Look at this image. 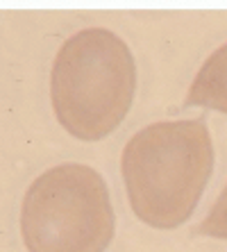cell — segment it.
<instances>
[{"label":"cell","instance_id":"obj_1","mask_svg":"<svg viewBox=\"0 0 227 252\" xmlns=\"http://www.w3.org/2000/svg\"><path fill=\"white\" fill-rule=\"evenodd\" d=\"M123 180L134 214L159 229L189 220L214 170L204 118L152 123L123 150Z\"/></svg>","mask_w":227,"mask_h":252},{"label":"cell","instance_id":"obj_2","mask_svg":"<svg viewBox=\"0 0 227 252\" xmlns=\"http://www.w3.org/2000/svg\"><path fill=\"white\" fill-rule=\"evenodd\" d=\"M136 91L128 43L105 28H87L59 48L50 95L59 123L77 139L98 141L123 123Z\"/></svg>","mask_w":227,"mask_h":252},{"label":"cell","instance_id":"obj_3","mask_svg":"<svg viewBox=\"0 0 227 252\" xmlns=\"http://www.w3.org/2000/svg\"><path fill=\"white\" fill-rule=\"evenodd\" d=\"M114 225L109 189L91 166H55L23 198L21 234L30 252H105Z\"/></svg>","mask_w":227,"mask_h":252},{"label":"cell","instance_id":"obj_4","mask_svg":"<svg viewBox=\"0 0 227 252\" xmlns=\"http://www.w3.org/2000/svg\"><path fill=\"white\" fill-rule=\"evenodd\" d=\"M187 107H209L227 114V43L202 64L184 100Z\"/></svg>","mask_w":227,"mask_h":252},{"label":"cell","instance_id":"obj_5","mask_svg":"<svg viewBox=\"0 0 227 252\" xmlns=\"http://www.w3.org/2000/svg\"><path fill=\"white\" fill-rule=\"evenodd\" d=\"M200 236H211V239H225L227 241V187L218 195L216 205L209 209L207 218L195 229Z\"/></svg>","mask_w":227,"mask_h":252}]
</instances>
